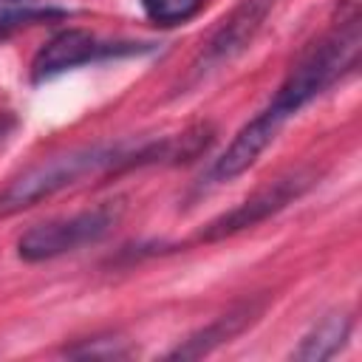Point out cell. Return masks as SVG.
I'll return each instance as SVG.
<instances>
[{
  "label": "cell",
  "mask_w": 362,
  "mask_h": 362,
  "mask_svg": "<svg viewBox=\"0 0 362 362\" xmlns=\"http://www.w3.org/2000/svg\"><path fill=\"white\" fill-rule=\"evenodd\" d=\"M189 156L184 133L150 136V139H119L74 147L54 153L42 161L28 164L0 187V215H17L37 206L40 201L85 181L102 175H122L141 167H173L184 164Z\"/></svg>",
  "instance_id": "cell-1"
},
{
  "label": "cell",
  "mask_w": 362,
  "mask_h": 362,
  "mask_svg": "<svg viewBox=\"0 0 362 362\" xmlns=\"http://www.w3.org/2000/svg\"><path fill=\"white\" fill-rule=\"evenodd\" d=\"M119 221H122V204L105 201V204H96V206L74 212V215L34 223L17 238V255L28 263L54 260V257H62L82 246L99 243L102 238H107L116 229Z\"/></svg>",
  "instance_id": "cell-2"
},
{
  "label": "cell",
  "mask_w": 362,
  "mask_h": 362,
  "mask_svg": "<svg viewBox=\"0 0 362 362\" xmlns=\"http://www.w3.org/2000/svg\"><path fill=\"white\" fill-rule=\"evenodd\" d=\"M317 181H320V170L317 167L288 170V173L277 175L274 181H269L266 187L255 189L249 198H243L232 209H226L218 218H212L209 223H204V229L192 238V243H218V240H226V238H232L238 232L255 229L263 221H269L277 212H283L297 198H303Z\"/></svg>",
  "instance_id": "cell-3"
},
{
  "label": "cell",
  "mask_w": 362,
  "mask_h": 362,
  "mask_svg": "<svg viewBox=\"0 0 362 362\" xmlns=\"http://www.w3.org/2000/svg\"><path fill=\"white\" fill-rule=\"evenodd\" d=\"M153 51V42H139V40H105L99 34H90L85 28H65L57 31L45 45L37 48L31 59V82H48L65 71L93 65V62H107V59H122V57H139Z\"/></svg>",
  "instance_id": "cell-4"
},
{
  "label": "cell",
  "mask_w": 362,
  "mask_h": 362,
  "mask_svg": "<svg viewBox=\"0 0 362 362\" xmlns=\"http://www.w3.org/2000/svg\"><path fill=\"white\" fill-rule=\"evenodd\" d=\"M277 0H238V6L209 31L204 48L198 51L192 68H189V82H198L201 76L229 65L235 57H240L252 40L260 34L266 17L272 14Z\"/></svg>",
  "instance_id": "cell-5"
},
{
  "label": "cell",
  "mask_w": 362,
  "mask_h": 362,
  "mask_svg": "<svg viewBox=\"0 0 362 362\" xmlns=\"http://www.w3.org/2000/svg\"><path fill=\"white\" fill-rule=\"evenodd\" d=\"M280 130H283V122H277L266 107L257 110V113L232 136V141L226 144V150H223L218 158H212V164L201 173L195 189H198V192H206V189H212V187H221V184L235 181L238 175H243V173L263 156V150L277 139Z\"/></svg>",
  "instance_id": "cell-6"
},
{
  "label": "cell",
  "mask_w": 362,
  "mask_h": 362,
  "mask_svg": "<svg viewBox=\"0 0 362 362\" xmlns=\"http://www.w3.org/2000/svg\"><path fill=\"white\" fill-rule=\"evenodd\" d=\"M263 300H243L238 305H232L229 311L218 314L212 322H206L204 328L192 331L187 339H181L173 351H167V359H201L206 354H212L215 348L232 342L238 334H243L260 314H263Z\"/></svg>",
  "instance_id": "cell-7"
},
{
  "label": "cell",
  "mask_w": 362,
  "mask_h": 362,
  "mask_svg": "<svg viewBox=\"0 0 362 362\" xmlns=\"http://www.w3.org/2000/svg\"><path fill=\"white\" fill-rule=\"evenodd\" d=\"M354 331V317L351 311H328L325 317H320L297 342V348H291V359L300 362H322V359H334L351 339Z\"/></svg>",
  "instance_id": "cell-8"
},
{
  "label": "cell",
  "mask_w": 362,
  "mask_h": 362,
  "mask_svg": "<svg viewBox=\"0 0 362 362\" xmlns=\"http://www.w3.org/2000/svg\"><path fill=\"white\" fill-rule=\"evenodd\" d=\"M54 17H68V11L37 6V0H0V37L34 23L54 20Z\"/></svg>",
  "instance_id": "cell-9"
},
{
  "label": "cell",
  "mask_w": 362,
  "mask_h": 362,
  "mask_svg": "<svg viewBox=\"0 0 362 362\" xmlns=\"http://www.w3.org/2000/svg\"><path fill=\"white\" fill-rule=\"evenodd\" d=\"M139 3L144 17L161 28L184 25L192 17H198L204 8V0H139Z\"/></svg>",
  "instance_id": "cell-10"
},
{
  "label": "cell",
  "mask_w": 362,
  "mask_h": 362,
  "mask_svg": "<svg viewBox=\"0 0 362 362\" xmlns=\"http://www.w3.org/2000/svg\"><path fill=\"white\" fill-rule=\"evenodd\" d=\"M65 356H74V359H124L130 356L133 351L127 348L124 339L113 337V334H102V337H88V339H79L76 345H65L62 348Z\"/></svg>",
  "instance_id": "cell-11"
}]
</instances>
